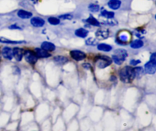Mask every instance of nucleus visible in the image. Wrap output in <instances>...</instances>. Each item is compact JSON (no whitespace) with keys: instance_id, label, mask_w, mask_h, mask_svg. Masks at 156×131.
<instances>
[{"instance_id":"f257e3e1","label":"nucleus","mask_w":156,"mask_h":131,"mask_svg":"<svg viewBox=\"0 0 156 131\" xmlns=\"http://www.w3.org/2000/svg\"><path fill=\"white\" fill-rule=\"evenodd\" d=\"M120 78L122 82L125 83H130L135 79L134 69L130 66H126L120 71Z\"/></svg>"},{"instance_id":"f03ea898","label":"nucleus","mask_w":156,"mask_h":131,"mask_svg":"<svg viewBox=\"0 0 156 131\" xmlns=\"http://www.w3.org/2000/svg\"><path fill=\"white\" fill-rule=\"evenodd\" d=\"M126 57H127V51L123 49H118L114 51L112 59L116 64L121 65Z\"/></svg>"},{"instance_id":"7ed1b4c3","label":"nucleus","mask_w":156,"mask_h":131,"mask_svg":"<svg viewBox=\"0 0 156 131\" xmlns=\"http://www.w3.org/2000/svg\"><path fill=\"white\" fill-rule=\"evenodd\" d=\"M112 62V59L107 56H98L95 59V65L98 68L104 69L109 66Z\"/></svg>"},{"instance_id":"20e7f679","label":"nucleus","mask_w":156,"mask_h":131,"mask_svg":"<svg viewBox=\"0 0 156 131\" xmlns=\"http://www.w3.org/2000/svg\"><path fill=\"white\" fill-rule=\"evenodd\" d=\"M24 56L26 61L32 65L36 63V62L37 61V56L36 53L31 50H26L24 53Z\"/></svg>"},{"instance_id":"39448f33","label":"nucleus","mask_w":156,"mask_h":131,"mask_svg":"<svg viewBox=\"0 0 156 131\" xmlns=\"http://www.w3.org/2000/svg\"><path fill=\"white\" fill-rule=\"evenodd\" d=\"M70 55H71L72 58L74 59L76 61H81L85 58V53H83L81 50H73L70 52Z\"/></svg>"},{"instance_id":"423d86ee","label":"nucleus","mask_w":156,"mask_h":131,"mask_svg":"<svg viewBox=\"0 0 156 131\" xmlns=\"http://www.w3.org/2000/svg\"><path fill=\"white\" fill-rule=\"evenodd\" d=\"M145 71L149 74H154L156 73V63L150 60L145 65Z\"/></svg>"},{"instance_id":"0eeeda50","label":"nucleus","mask_w":156,"mask_h":131,"mask_svg":"<svg viewBox=\"0 0 156 131\" xmlns=\"http://www.w3.org/2000/svg\"><path fill=\"white\" fill-rule=\"evenodd\" d=\"M95 36L98 40L106 39V38H108V36H109V30H108V29L104 28L98 29V30L96 31Z\"/></svg>"},{"instance_id":"6e6552de","label":"nucleus","mask_w":156,"mask_h":131,"mask_svg":"<svg viewBox=\"0 0 156 131\" xmlns=\"http://www.w3.org/2000/svg\"><path fill=\"white\" fill-rule=\"evenodd\" d=\"M30 23H31V24L34 26V27H41L44 25L45 21H44V20L42 19L41 18L34 17V18H31V20H30Z\"/></svg>"},{"instance_id":"1a4fd4ad","label":"nucleus","mask_w":156,"mask_h":131,"mask_svg":"<svg viewBox=\"0 0 156 131\" xmlns=\"http://www.w3.org/2000/svg\"><path fill=\"white\" fill-rule=\"evenodd\" d=\"M2 54L3 57L11 60L13 57V50L9 47H4L2 50Z\"/></svg>"},{"instance_id":"9d476101","label":"nucleus","mask_w":156,"mask_h":131,"mask_svg":"<svg viewBox=\"0 0 156 131\" xmlns=\"http://www.w3.org/2000/svg\"><path fill=\"white\" fill-rule=\"evenodd\" d=\"M35 53H36L37 58H47L50 56V54L48 53V51L42 48H37L35 50Z\"/></svg>"},{"instance_id":"9b49d317","label":"nucleus","mask_w":156,"mask_h":131,"mask_svg":"<svg viewBox=\"0 0 156 131\" xmlns=\"http://www.w3.org/2000/svg\"><path fill=\"white\" fill-rule=\"evenodd\" d=\"M13 56L15 58L17 61H21L23 57V50L20 48L13 49Z\"/></svg>"},{"instance_id":"f8f14e48","label":"nucleus","mask_w":156,"mask_h":131,"mask_svg":"<svg viewBox=\"0 0 156 131\" xmlns=\"http://www.w3.org/2000/svg\"><path fill=\"white\" fill-rule=\"evenodd\" d=\"M41 48L44 49V50H47V51H53V50L56 49V47L53 44L50 42H44L41 44Z\"/></svg>"},{"instance_id":"ddd939ff","label":"nucleus","mask_w":156,"mask_h":131,"mask_svg":"<svg viewBox=\"0 0 156 131\" xmlns=\"http://www.w3.org/2000/svg\"><path fill=\"white\" fill-rule=\"evenodd\" d=\"M121 5V2L120 0H110L108 2V6L113 10L118 9Z\"/></svg>"},{"instance_id":"4468645a","label":"nucleus","mask_w":156,"mask_h":131,"mask_svg":"<svg viewBox=\"0 0 156 131\" xmlns=\"http://www.w3.org/2000/svg\"><path fill=\"white\" fill-rule=\"evenodd\" d=\"M54 62H56L58 65H64L65 63H66L68 62V59L65 56H55L54 59H53Z\"/></svg>"},{"instance_id":"2eb2a0df","label":"nucleus","mask_w":156,"mask_h":131,"mask_svg":"<svg viewBox=\"0 0 156 131\" xmlns=\"http://www.w3.org/2000/svg\"><path fill=\"white\" fill-rule=\"evenodd\" d=\"M18 16L23 19H27L32 16V13L25 10H19L18 12Z\"/></svg>"},{"instance_id":"dca6fc26","label":"nucleus","mask_w":156,"mask_h":131,"mask_svg":"<svg viewBox=\"0 0 156 131\" xmlns=\"http://www.w3.org/2000/svg\"><path fill=\"white\" fill-rule=\"evenodd\" d=\"M88 31L87 30H85V28H79L78 30H76V35L79 37H85L88 36Z\"/></svg>"},{"instance_id":"f3484780","label":"nucleus","mask_w":156,"mask_h":131,"mask_svg":"<svg viewBox=\"0 0 156 131\" xmlns=\"http://www.w3.org/2000/svg\"><path fill=\"white\" fill-rule=\"evenodd\" d=\"M98 49L99 50H101V51L108 52L112 50V47L111 45H108V44H101L98 45Z\"/></svg>"},{"instance_id":"a211bd4d","label":"nucleus","mask_w":156,"mask_h":131,"mask_svg":"<svg viewBox=\"0 0 156 131\" xmlns=\"http://www.w3.org/2000/svg\"><path fill=\"white\" fill-rule=\"evenodd\" d=\"M143 46V42L141 40H135L133 41L130 44V47L133 49H139L141 48Z\"/></svg>"},{"instance_id":"6ab92c4d","label":"nucleus","mask_w":156,"mask_h":131,"mask_svg":"<svg viewBox=\"0 0 156 131\" xmlns=\"http://www.w3.org/2000/svg\"><path fill=\"white\" fill-rule=\"evenodd\" d=\"M134 69V73H135V77L138 78V79H140L142 76L144 74V70L142 67H136V68L133 69Z\"/></svg>"},{"instance_id":"aec40b11","label":"nucleus","mask_w":156,"mask_h":131,"mask_svg":"<svg viewBox=\"0 0 156 131\" xmlns=\"http://www.w3.org/2000/svg\"><path fill=\"white\" fill-rule=\"evenodd\" d=\"M0 42L4 43V44H21V43H23V41H11V40L9 39H7V38L1 37H0Z\"/></svg>"},{"instance_id":"412c9836","label":"nucleus","mask_w":156,"mask_h":131,"mask_svg":"<svg viewBox=\"0 0 156 131\" xmlns=\"http://www.w3.org/2000/svg\"><path fill=\"white\" fill-rule=\"evenodd\" d=\"M86 21L88 23V24H91V25H93V26H99V25H100V23L98 22V21L96 18H94V17L91 16V15L89 17V18H88V19L86 20Z\"/></svg>"},{"instance_id":"4be33fe9","label":"nucleus","mask_w":156,"mask_h":131,"mask_svg":"<svg viewBox=\"0 0 156 131\" xmlns=\"http://www.w3.org/2000/svg\"><path fill=\"white\" fill-rule=\"evenodd\" d=\"M101 15L105 18H108V19H111V18H114V13L113 12H108L107 10H103L101 12Z\"/></svg>"},{"instance_id":"5701e85b","label":"nucleus","mask_w":156,"mask_h":131,"mask_svg":"<svg viewBox=\"0 0 156 131\" xmlns=\"http://www.w3.org/2000/svg\"><path fill=\"white\" fill-rule=\"evenodd\" d=\"M48 21L50 24H53V25H56V24H59V22H60V21H59V18H54V17L49 18Z\"/></svg>"},{"instance_id":"b1692460","label":"nucleus","mask_w":156,"mask_h":131,"mask_svg":"<svg viewBox=\"0 0 156 131\" xmlns=\"http://www.w3.org/2000/svg\"><path fill=\"white\" fill-rule=\"evenodd\" d=\"M88 9H89V10L91 11V12H97L99 11V5H95V4H91L89 6H88Z\"/></svg>"},{"instance_id":"393cba45","label":"nucleus","mask_w":156,"mask_h":131,"mask_svg":"<svg viewBox=\"0 0 156 131\" xmlns=\"http://www.w3.org/2000/svg\"><path fill=\"white\" fill-rule=\"evenodd\" d=\"M97 42H98L97 40H96L95 38H93V37L88 38V39L86 41V44H88V45H91V46L96 45Z\"/></svg>"},{"instance_id":"a878e982","label":"nucleus","mask_w":156,"mask_h":131,"mask_svg":"<svg viewBox=\"0 0 156 131\" xmlns=\"http://www.w3.org/2000/svg\"><path fill=\"white\" fill-rule=\"evenodd\" d=\"M59 18L61 19H67V20H70L73 18V15H69V14H66V15H62L59 17Z\"/></svg>"},{"instance_id":"bb28decb","label":"nucleus","mask_w":156,"mask_h":131,"mask_svg":"<svg viewBox=\"0 0 156 131\" xmlns=\"http://www.w3.org/2000/svg\"><path fill=\"white\" fill-rule=\"evenodd\" d=\"M107 24H109V25H116L117 24V21H114V20H108V21H106Z\"/></svg>"},{"instance_id":"cd10ccee","label":"nucleus","mask_w":156,"mask_h":131,"mask_svg":"<svg viewBox=\"0 0 156 131\" xmlns=\"http://www.w3.org/2000/svg\"><path fill=\"white\" fill-rule=\"evenodd\" d=\"M150 60L153 61L154 62L156 63V53H153L150 56Z\"/></svg>"},{"instance_id":"c85d7f7f","label":"nucleus","mask_w":156,"mask_h":131,"mask_svg":"<svg viewBox=\"0 0 156 131\" xmlns=\"http://www.w3.org/2000/svg\"><path fill=\"white\" fill-rule=\"evenodd\" d=\"M139 63H140V60H135V59H133V60L130 62L131 65H133V66L137 65V64Z\"/></svg>"},{"instance_id":"c756f323","label":"nucleus","mask_w":156,"mask_h":131,"mask_svg":"<svg viewBox=\"0 0 156 131\" xmlns=\"http://www.w3.org/2000/svg\"><path fill=\"white\" fill-rule=\"evenodd\" d=\"M83 67H85V68H86V67H88V69H90V68H91V66H90V64L85 63V64H83Z\"/></svg>"},{"instance_id":"7c9ffc66","label":"nucleus","mask_w":156,"mask_h":131,"mask_svg":"<svg viewBox=\"0 0 156 131\" xmlns=\"http://www.w3.org/2000/svg\"><path fill=\"white\" fill-rule=\"evenodd\" d=\"M32 1H33L34 3H36L37 2V0H32Z\"/></svg>"},{"instance_id":"2f4dec72","label":"nucleus","mask_w":156,"mask_h":131,"mask_svg":"<svg viewBox=\"0 0 156 131\" xmlns=\"http://www.w3.org/2000/svg\"><path fill=\"white\" fill-rule=\"evenodd\" d=\"M0 61H1V53H0Z\"/></svg>"},{"instance_id":"473e14b6","label":"nucleus","mask_w":156,"mask_h":131,"mask_svg":"<svg viewBox=\"0 0 156 131\" xmlns=\"http://www.w3.org/2000/svg\"><path fill=\"white\" fill-rule=\"evenodd\" d=\"M155 19H156V15H155Z\"/></svg>"}]
</instances>
